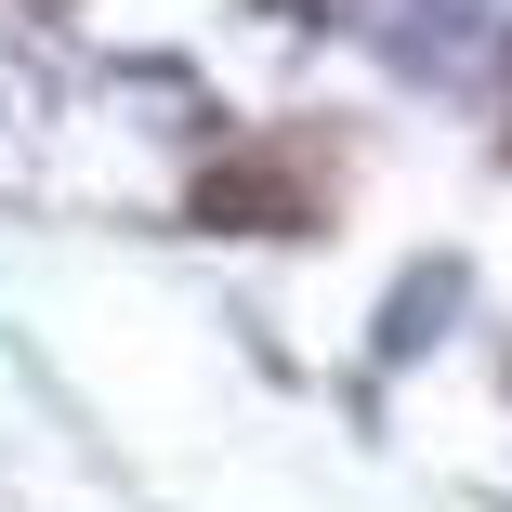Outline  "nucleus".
Masks as SVG:
<instances>
[{
    "label": "nucleus",
    "instance_id": "f03ea898",
    "mask_svg": "<svg viewBox=\"0 0 512 512\" xmlns=\"http://www.w3.org/2000/svg\"><path fill=\"white\" fill-rule=\"evenodd\" d=\"M447 316H460V263H407L394 316H381V355H421V342H434Z\"/></svg>",
    "mask_w": 512,
    "mask_h": 512
},
{
    "label": "nucleus",
    "instance_id": "f257e3e1",
    "mask_svg": "<svg viewBox=\"0 0 512 512\" xmlns=\"http://www.w3.org/2000/svg\"><path fill=\"white\" fill-rule=\"evenodd\" d=\"M381 53L407 79H499L512 66V0H394Z\"/></svg>",
    "mask_w": 512,
    "mask_h": 512
}]
</instances>
